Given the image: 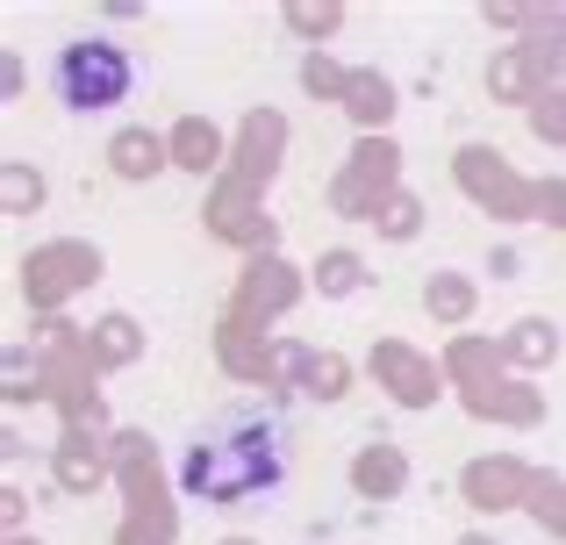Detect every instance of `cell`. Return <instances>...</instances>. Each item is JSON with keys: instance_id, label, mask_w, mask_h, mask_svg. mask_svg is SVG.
Listing matches in <instances>:
<instances>
[{"instance_id": "obj_2", "label": "cell", "mask_w": 566, "mask_h": 545, "mask_svg": "<svg viewBox=\"0 0 566 545\" xmlns=\"http://www.w3.org/2000/svg\"><path fill=\"white\" fill-rule=\"evenodd\" d=\"M129 86H137V57L108 36H72L51 51V94L65 101L72 115H101V108H123Z\"/></svg>"}, {"instance_id": "obj_1", "label": "cell", "mask_w": 566, "mask_h": 545, "mask_svg": "<svg viewBox=\"0 0 566 545\" xmlns=\"http://www.w3.org/2000/svg\"><path fill=\"white\" fill-rule=\"evenodd\" d=\"M287 481V423L273 409H222L180 452V495L208 510L259 503Z\"/></svg>"}]
</instances>
